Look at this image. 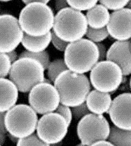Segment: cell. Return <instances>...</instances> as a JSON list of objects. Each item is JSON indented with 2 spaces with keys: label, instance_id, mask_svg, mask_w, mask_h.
Returning <instances> with one entry per match:
<instances>
[{
  "label": "cell",
  "instance_id": "31",
  "mask_svg": "<svg viewBox=\"0 0 131 146\" xmlns=\"http://www.w3.org/2000/svg\"><path fill=\"white\" fill-rule=\"evenodd\" d=\"M69 7L66 0H55L54 7L57 12Z\"/></svg>",
  "mask_w": 131,
  "mask_h": 146
},
{
  "label": "cell",
  "instance_id": "20",
  "mask_svg": "<svg viewBox=\"0 0 131 146\" xmlns=\"http://www.w3.org/2000/svg\"><path fill=\"white\" fill-rule=\"evenodd\" d=\"M68 69L64 59H58L54 60L52 62H50L47 68V76L48 79L54 82L56 78L63 71Z\"/></svg>",
  "mask_w": 131,
  "mask_h": 146
},
{
  "label": "cell",
  "instance_id": "21",
  "mask_svg": "<svg viewBox=\"0 0 131 146\" xmlns=\"http://www.w3.org/2000/svg\"><path fill=\"white\" fill-rule=\"evenodd\" d=\"M22 58H31L38 61L41 63L44 70L47 69L50 63L49 53L45 50L37 53L29 52L27 50H25L22 52L19 56V59Z\"/></svg>",
  "mask_w": 131,
  "mask_h": 146
},
{
  "label": "cell",
  "instance_id": "28",
  "mask_svg": "<svg viewBox=\"0 0 131 146\" xmlns=\"http://www.w3.org/2000/svg\"><path fill=\"white\" fill-rule=\"evenodd\" d=\"M54 112L63 116L66 119L67 124L69 127L72 120V111L69 107L60 104Z\"/></svg>",
  "mask_w": 131,
  "mask_h": 146
},
{
  "label": "cell",
  "instance_id": "16",
  "mask_svg": "<svg viewBox=\"0 0 131 146\" xmlns=\"http://www.w3.org/2000/svg\"><path fill=\"white\" fill-rule=\"evenodd\" d=\"M112 101L110 94L95 89L87 94L85 102L91 112L97 115H103L109 110Z\"/></svg>",
  "mask_w": 131,
  "mask_h": 146
},
{
  "label": "cell",
  "instance_id": "11",
  "mask_svg": "<svg viewBox=\"0 0 131 146\" xmlns=\"http://www.w3.org/2000/svg\"><path fill=\"white\" fill-rule=\"evenodd\" d=\"M24 35L17 17L11 14L0 15V52L15 50Z\"/></svg>",
  "mask_w": 131,
  "mask_h": 146
},
{
  "label": "cell",
  "instance_id": "24",
  "mask_svg": "<svg viewBox=\"0 0 131 146\" xmlns=\"http://www.w3.org/2000/svg\"><path fill=\"white\" fill-rule=\"evenodd\" d=\"M17 145V146H50L40 139L37 134L34 132L26 137L19 139Z\"/></svg>",
  "mask_w": 131,
  "mask_h": 146
},
{
  "label": "cell",
  "instance_id": "2",
  "mask_svg": "<svg viewBox=\"0 0 131 146\" xmlns=\"http://www.w3.org/2000/svg\"><path fill=\"white\" fill-rule=\"evenodd\" d=\"M54 19V12L47 4L32 2L22 9L18 20L24 33L38 36L51 31Z\"/></svg>",
  "mask_w": 131,
  "mask_h": 146
},
{
  "label": "cell",
  "instance_id": "35",
  "mask_svg": "<svg viewBox=\"0 0 131 146\" xmlns=\"http://www.w3.org/2000/svg\"><path fill=\"white\" fill-rule=\"evenodd\" d=\"M25 5L32 2H41L43 3L48 4L50 0H21Z\"/></svg>",
  "mask_w": 131,
  "mask_h": 146
},
{
  "label": "cell",
  "instance_id": "9",
  "mask_svg": "<svg viewBox=\"0 0 131 146\" xmlns=\"http://www.w3.org/2000/svg\"><path fill=\"white\" fill-rule=\"evenodd\" d=\"M69 126L66 119L56 112H50L42 117L36 126L39 138L49 145L56 144L65 138Z\"/></svg>",
  "mask_w": 131,
  "mask_h": 146
},
{
  "label": "cell",
  "instance_id": "36",
  "mask_svg": "<svg viewBox=\"0 0 131 146\" xmlns=\"http://www.w3.org/2000/svg\"><path fill=\"white\" fill-rule=\"evenodd\" d=\"M6 140V135L5 134L0 133V146L3 145L4 143Z\"/></svg>",
  "mask_w": 131,
  "mask_h": 146
},
{
  "label": "cell",
  "instance_id": "19",
  "mask_svg": "<svg viewBox=\"0 0 131 146\" xmlns=\"http://www.w3.org/2000/svg\"><path fill=\"white\" fill-rule=\"evenodd\" d=\"M131 131L113 125L110 127L107 139L113 146H131Z\"/></svg>",
  "mask_w": 131,
  "mask_h": 146
},
{
  "label": "cell",
  "instance_id": "40",
  "mask_svg": "<svg viewBox=\"0 0 131 146\" xmlns=\"http://www.w3.org/2000/svg\"></svg>",
  "mask_w": 131,
  "mask_h": 146
},
{
  "label": "cell",
  "instance_id": "38",
  "mask_svg": "<svg viewBox=\"0 0 131 146\" xmlns=\"http://www.w3.org/2000/svg\"><path fill=\"white\" fill-rule=\"evenodd\" d=\"M43 82H45V83H48V84H51V83H52V82L49 79H46L45 78H44V80H43Z\"/></svg>",
  "mask_w": 131,
  "mask_h": 146
},
{
  "label": "cell",
  "instance_id": "34",
  "mask_svg": "<svg viewBox=\"0 0 131 146\" xmlns=\"http://www.w3.org/2000/svg\"><path fill=\"white\" fill-rule=\"evenodd\" d=\"M92 146H113L112 143L109 141H107L106 140H98L96 142L93 143V144L91 145Z\"/></svg>",
  "mask_w": 131,
  "mask_h": 146
},
{
  "label": "cell",
  "instance_id": "12",
  "mask_svg": "<svg viewBox=\"0 0 131 146\" xmlns=\"http://www.w3.org/2000/svg\"><path fill=\"white\" fill-rule=\"evenodd\" d=\"M131 94L123 93L112 101L107 113L114 125L131 130Z\"/></svg>",
  "mask_w": 131,
  "mask_h": 146
},
{
  "label": "cell",
  "instance_id": "3",
  "mask_svg": "<svg viewBox=\"0 0 131 146\" xmlns=\"http://www.w3.org/2000/svg\"><path fill=\"white\" fill-rule=\"evenodd\" d=\"M64 52V60L68 69L75 73L89 72L99 60L96 44L87 38L69 42Z\"/></svg>",
  "mask_w": 131,
  "mask_h": 146
},
{
  "label": "cell",
  "instance_id": "30",
  "mask_svg": "<svg viewBox=\"0 0 131 146\" xmlns=\"http://www.w3.org/2000/svg\"><path fill=\"white\" fill-rule=\"evenodd\" d=\"M99 52V57L98 61H102L105 60L107 53V49L106 46L101 42H98L95 43Z\"/></svg>",
  "mask_w": 131,
  "mask_h": 146
},
{
  "label": "cell",
  "instance_id": "15",
  "mask_svg": "<svg viewBox=\"0 0 131 146\" xmlns=\"http://www.w3.org/2000/svg\"><path fill=\"white\" fill-rule=\"evenodd\" d=\"M19 98V90L10 79L0 78V112H7L15 106Z\"/></svg>",
  "mask_w": 131,
  "mask_h": 146
},
{
  "label": "cell",
  "instance_id": "26",
  "mask_svg": "<svg viewBox=\"0 0 131 146\" xmlns=\"http://www.w3.org/2000/svg\"><path fill=\"white\" fill-rule=\"evenodd\" d=\"M130 0H99L100 3L109 10L115 11L126 7Z\"/></svg>",
  "mask_w": 131,
  "mask_h": 146
},
{
  "label": "cell",
  "instance_id": "17",
  "mask_svg": "<svg viewBox=\"0 0 131 146\" xmlns=\"http://www.w3.org/2000/svg\"><path fill=\"white\" fill-rule=\"evenodd\" d=\"M86 21L88 27L93 29H101L105 27L110 17L109 10L101 4H97L87 11Z\"/></svg>",
  "mask_w": 131,
  "mask_h": 146
},
{
  "label": "cell",
  "instance_id": "14",
  "mask_svg": "<svg viewBox=\"0 0 131 146\" xmlns=\"http://www.w3.org/2000/svg\"><path fill=\"white\" fill-rule=\"evenodd\" d=\"M131 40L116 41L107 50L106 60L115 63L120 67L123 76L131 73Z\"/></svg>",
  "mask_w": 131,
  "mask_h": 146
},
{
  "label": "cell",
  "instance_id": "29",
  "mask_svg": "<svg viewBox=\"0 0 131 146\" xmlns=\"http://www.w3.org/2000/svg\"><path fill=\"white\" fill-rule=\"evenodd\" d=\"M51 42L55 48L61 52H64L69 42H66L58 37L54 32L51 31Z\"/></svg>",
  "mask_w": 131,
  "mask_h": 146
},
{
  "label": "cell",
  "instance_id": "13",
  "mask_svg": "<svg viewBox=\"0 0 131 146\" xmlns=\"http://www.w3.org/2000/svg\"><path fill=\"white\" fill-rule=\"evenodd\" d=\"M109 35L117 41L130 40L131 38V10L124 7L113 11L106 26Z\"/></svg>",
  "mask_w": 131,
  "mask_h": 146
},
{
  "label": "cell",
  "instance_id": "33",
  "mask_svg": "<svg viewBox=\"0 0 131 146\" xmlns=\"http://www.w3.org/2000/svg\"><path fill=\"white\" fill-rule=\"evenodd\" d=\"M6 54L9 56L11 63L14 62L19 59V56L17 54V53L15 51V50L10 52H7Z\"/></svg>",
  "mask_w": 131,
  "mask_h": 146
},
{
  "label": "cell",
  "instance_id": "22",
  "mask_svg": "<svg viewBox=\"0 0 131 146\" xmlns=\"http://www.w3.org/2000/svg\"><path fill=\"white\" fill-rule=\"evenodd\" d=\"M85 35L88 40L96 43L102 42L109 36V34L106 27L97 29L88 27Z\"/></svg>",
  "mask_w": 131,
  "mask_h": 146
},
{
  "label": "cell",
  "instance_id": "27",
  "mask_svg": "<svg viewBox=\"0 0 131 146\" xmlns=\"http://www.w3.org/2000/svg\"><path fill=\"white\" fill-rule=\"evenodd\" d=\"M72 116L76 120H79L87 114L91 113L86 106L85 101L79 106L73 107L71 109Z\"/></svg>",
  "mask_w": 131,
  "mask_h": 146
},
{
  "label": "cell",
  "instance_id": "6",
  "mask_svg": "<svg viewBox=\"0 0 131 146\" xmlns=\"http://www.w3.org/2000/svg\"><path fill=\"white\" fill-rule=\"evenodd\" d=\"M36 112L27 104H15L5 112L4 122L7 132L23 138L35 132L38 122Z\"/></svg>",
  "mask_w": 131,
  "mask_h": 146
},
{
  "label": "cell",
  "instance_id": "39",
  "mask_svg": "<svg viewBox=\"0 0 131 146\" xmlns=\"http://www.w3.org/2000/svg\"><path fill=\"white\" fill-rule=\"evenodd\" d=\"M12 0H0V2H10Z\"/></svg>",
  "mask_w": 131,
  "mask_h": 146
},
{
  "label": "cell",
  "instance_id": "32",
  "mask_svg": "<svg viewBox=\"0 0 131 146\" xmlns=\"http://www.w3.org/2000/svg\"><path fill=\"white\" fill-rule=\"evenodd\" d=\"M6 112H0V133L1 134H7V129L5 125L4 122V117Z\"/></svg>",
  "mask_w": 131,
  "mask_h": 146
},
{
  "label": "cell",
  "instance_id": "5",
  "mask_svg": "<svg viewBox=\"0 0 131 146\" xmlns=\"http://www.w3.org/2000/svg\"><path fill=\"white\" fill-rule=\"evenodd\" d=\"M44 71L38 61L31 58H22L12 63L9 77L19 91L28 93L36 84L43 82Z\"/></svg>",
  "mask_w": 131,
  "mask_h": 146
},
{
  "label": "cell",
  "instance_id": "23",
  "mask_svg": "<svg viewBox=\"0 0 131 146\" xmlns=\"http://www.w3.org/2000/svg\"><path fill=\"white\" fill-rule=\"evenodd\" d=\"M69 7L80 11H87L95 5L99 0H66Z\"/></svg>",
  "mask_w": 131,
  "mask_h": 146
},
{
  "label": "cell",
  "instance_id": "18",
  "mask_svg": "<svg viewBox=\"0 0 131 146\" xmlns=\"http://www.w3.org/2000/svg\"><path fill=\"white\" fill-rule=\"evenodd\" d=\"M51 42V31L42 36H34L24 33L21 41L22 45L26 50L37 53L45 50Z\"/></svg>",
  "mask_w": 131,
  "mask_h": 146
},
{
  "label": "cell",
  "instance_id": "4",
  "mask_svg": "<svg viewBox=\"0 0 131 146\" xmlns=\"http://www.w3.org/2000/svg\"><path fill=\"white\" fill-rule=\"evenodd\" d=\"M87 28L85 15L69 7L59 11L54 16L52 31L59 38L69 43L83 38Z\"/></svg>",
  "mask_w": 131,
  "mask_h": 146
},
{
  "label": "cell",
  "instance_id": "25",
  "mask_svg": "<svg viewBox=\"0 0 131 146\" xmlns=\"http://www.w3.org/2000/svg\"><path fill=\"white\" fill-rule=\"evenodd\" d=\"M12 63L7 54L0 52V78L9 76Z\"/></svg>",
  "mask_w": 131,
  "mask_h": 146
},
{
  "label": "cell",
  "instance_id": "37",
  "mask_svg": "<svg viewBox=\"0 0 131 146\" xmlns=\"http://www.w3.org/2000/svg\"><path fill=\"white\" fill-rule=\"evenodd\" d=\"M8 137H9V138H10V139L13 143H17V141H18V140L19 139V138H18L17 137L11 135L10 133H9V135H8Z\"/></svg>",
  "mask_w": 131,
  "mask_h": 146
},
{
  "label": "cell",
  "instance_id": "1",
  "mask_svg": "<svg viewBox=\"0 0 131 146\" xmlns=\"http://www.w3.org/2000/svg\"><path fill=\"white\" fill-rule=\"evenodd\" d=\"M53 83L59 92L60 103L69 107L83 104L91 90L90 80L85 74L69 69L60 73Z\"/></svg>",
  "mask_w": 131,
  "mask_h": 146
},
{
  "label": "cell",
  "instance_id": "10",
  "mask_svg": "<svg viewBox=\"0 0 131 146\" xmlns=\"http://www.w3.org/2000/svg\"><path fill=\"white\" fill-rule=\"evenodd\" d=\"M28 94V103L36 113L45 115L54 112L60 103L57 89L52 84L41 82L32 88Z\"/></svg>",
  "mask_w": 131,
  "mask_h": 146
},
{
  "label": "cell",
  "instance_id": "8",
  "mask_svg": "<svg viewBox=\"0 0 131 146\" xmlns=\"http://www.w3.org/2000/svg\"><path fill=\"white\" fill-rule=\"evenodd\" d=\"M109 123L103 115L90 113L81 119L77 134L83 146H91L100 140H107L110 133Z\"/></svg>",
  "mask_w": 131,
  "mask_h": 146
},
{
  "label": "cell",
  "instance_id": "7",
  "mask_svg": "<svg viewBox=\"0 0 131 146\" xmlns=\"http://www.w3.org/2000/svg\"><path fill=\"white\" fill-rule=\"evenodd\" d=\"M120 67L109 60L98 61L91 70V84L97 90L112 93L120 87L123 79Z\"/></svg>",
  "mask_w": 131,
  "mask_h": 146
}]
</instances>
